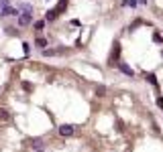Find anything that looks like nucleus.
<instances>
[{
    "label": "nucleus",
    "instance_id": "obj_10",
    "mask_svg": "<svg viewBox=\"0 0 163 152\" xmlns=\"http://www.w3.org/2000/svg\"><path fill=\"white\" fill-rule=\"evenodd\" d=\"M68 4H69V2H68V0H59V4H57V6H55V10H57V12H63V10H65V8H68Z\"/></svg>",
    "mask_w": 163,
    "mask_h": 152
},
{
    "label": "nucleus",
    "instance_id": "obj_18",
    "mask_svg": "<svg viewBox=\"0 0 163 152\" xmlns=\"http://www.w3.org/2000/svg\"><path fill=\"white\" fill-rule=\"evenodd\" d=\"M23 49H25V55H29V51H31V45H29V43H25V45H23Z\"/></svg>",
    "mask_w": 163,
    "mask_h": 152
},
{
    "label": "nucleus",
    "instance_id": "obj_8",
    "mask_svg": "<svg viewBox=\"0 0 163 152\" xmlns=\"http://www.w3.org/2000/svg\"><path fill=\"white\" fill-rule=\"evenodd\" d=\"M10 120V114H8L6 107H0V122H8Z\"/></svg>",
    "mask_w": 163,
    "mask_h": 152
},
{
    "label": "nucleus",
    "instance_id": "obj_16",
    "mask_svg": "<svg viewBox=\"0 0 163 152\" xmlns=\"http://www.w3.org/2000/svg\"><path fill=\"white\" fill-rule=\"evenodd\" d=\"M6 33L10 35V37H14V35H19V33H16V28H12V27H8V28H6Z\"/></svg>",
    "mask_w": 163,
    "mask_h": 152
},
{
    "label": "nucleus",
    "instance_id": "obj_15",
    "mask_svg": "<svg viewBox=\"0 0 163 152\" xmlns=\"http://www.w3.org/2000/svg\"><path fill=\"white\" fill-rule=\"evenodd\" d=\"M51 55H55L53 49H43V57H51Z\"/></svg>",
    "mask_w": 163,
    "mask_h": 152
},
{
    "label": "nucleus",
    "instance_id": "obj_20",
    "mask_svg": "<svg viewBox=\"0 0 163 152\" xmlns=\"http://www.w3.org/2000/svg\"><path fill=\"white\" fill-rule=\"evenodd\" d=\"M8 6V0H0V8H6Z\"/></svg>",
    "mask_w": 163,
    "mask_h": 152
},
{
    "label": "nucleus",
    "instance_id": "obj_7",
    "mask_svg": "<svg viewBox=\"0 0 163 152\" xmlns=\"http://www.w3.org/2000/svg\"><path fill=\"white\" fill-rule=\"evenodd\" d=\"M10 14H16V16H19V10H16V8H10V6H6V8H2L0 16H10Z\"/></svg>",
    "mask_w": 163,
    "mask_h": 152
},
{
    "label": "nucleus",
    "instance_id": "obj_6",
    "mask_svg": "<svg viewBox=\"0 0 163 152\" xmlns=\"http://www.w3.org/2000/svg\"><path fill=\"white\" fill-rule=\"evenodd\" d=\"M145 79L149 81V83H151L153 87H157V85H159V81H157V77L153 75V73H147V71H145Z\"/></svg>",
    "mask_w": 163,
    "mask_h": 152
},
{
    "label": "nucleus",
    "instance_id": "obj_9",
    "mask_svg": "<svg viewBox=\"0 0 163 152\" xmlns=\"http://www.w3.org/2000/svg\"><path fill=\"white\" fill-rule=\"evenodd\" d=\"M41 146H43V140H41V138H33V140H31V148L41 150Z\"/></svg>",
    "mask_w": 163,
    "mask_h": 152
},
{
    "label": "nucleus",
    "instance_id": "obj_12",
    "mask_svg": "<svg viewBox=\"0 0 163 152\" xmlns=\"http://www.w3.org/2000/svg\"><path fill=\"white\" fill-rule=\"evenodd\" d=\"M33 27H35V31H43V28H45V20H37Z\"/></svg>",
    "mask_w": 163,
    "mask_h": 152
},
{
    "label": "nucleus",
    "instance_id": "obj_13",
    "mask_svg": "<svg viewBox=\"0 0 163 152\" xmlns=\"http://www.w3.org/2000/svg\"><path fill=\"white\" fill-rule=\"evenodd\" d=\"M122 6H137V0H122Z\"/></svg>",
    "mask_w": 163,
    "mask_h": 152
},
{
    "label": "nucleus",
    "instance_id": "obj_11",
    "mask_svg": "<svg viewBox=\"0 0 163 152\" xmlns=\"http://www.w3.org/2000/svg\"><path fill=\"white\" fill-rule=\"evenodd\" d=\"M35 45L41 47V49H47V39H43V37H37V39H35Z\"/></svg>",
    "mask_w": 163,
    "mask_h": 152
},
{
    "label": "nucleus",
    "instance_id": "obj_14",
    "mask_svg": "<svg viewBox=\"0 0 163 152\" xmlns=\"http://www.w3.org/2000/svg\"><path fill=\"white\" fill-rule=\"evenodd\" d=\"M153 41H155V43H159V45H163V37H161L159 33H155V35H153Z\"/></svg>",
    "mask_w": 163,
    "mask_h": 152
},
{
    "label": "nucleus",
    "instance_id": "obj_4",
    "mask_svg": "<svg viewBox=\"0 0 163 152\" xmlns=\"http://www.w3.org/2000/svg\"><path fill=\"white\" fill-rule=\"evenodd\" d=\"M116 67H118V69H120V71L124 73L127 77H133V75H135V71H133V69H130L127 63H122V61H118V63H116Z\"/></svg>",
    "mask_w": 163,
    "mask_h": 152
},
{
    "label": "nucleus",
    "instance_id": "obj_2",
    "mask_svg": "<svg viewBox=\"0 0 163 152\" xmlns=\"http://www.w3.org/2000/svg\"><path fill=\"white\" fill-rule=\"evenodd\" d=\"M118 57H120V43L114 41V45H112V55H110V65L118 63Z\"/></svg>",
    "mask_w": 163,
    "mask_h": 152
},
{
    "label": "nucleus",
    "instance_id": "obj_1",
    "mask_svg": "<svg viewBox=\"0 0 163 152\" xmlns=\"http://www.w3.org/2000/svg\"><path fill=\"white\" fill-rule=\"evenodd\" d=\"M31 22H33V10H23V14H19V25L29 27Z\"/></svg>",
    "mask_w": 163,
    "mask_h": 152
},
{
    "label": "nucleus",
    "instance_id": "obj_21",
    "mask_svg": "<svg viewBox=\"0 0 163 152\" xmlns=\"http://www.w3.org/2000/svg\"><path fill=\"white\" fill-rule=\"evenodd\" d=\"M37 152H43V150H37Z\"/></svg>",
    "mask_w": 163,
    "mask_h": 152
},
{
    "label": "nucleus",
    "instance_id": "obj_19",
    "mask_svg": "<svg viewBox=\"0 0 163 152\" xmlns=\"http://www.w3.org/2000/svg\"><path fill=\"white\" fill-rule=\"evenodd\" d=\"M157 106H159V107H161V110H163V97H161V95L157 97Z\"/></svg>",
    "mask_w": 163,
    "mask_h": 152
},
{
    "label": "nucleus",
    "instance_id": "obj_3",
    "mask_svg": "<svg viewBox=\"0 0 163 152\" xmlns=\"http://www.w3.org/2000/svg\"><path fill=\"white\" fill-rule=\"evenodd\" d=\"M74 132H75V128L71 124H61L59 126V134H61V136H71Z\"/></svg>",
    "mask_w": 163,
    "mask_h": 152
},
{
    "label": "nucleus",
    "instance_id": "obj_17",
    "mask_svg": "<svg viewBox=\"0 0 163 152\" xmlns=\"http://www.w3.org/2000/svg\"><path fill=\"white\" fill-rule=\"evenodd\" d=\"M96 93H98V95H104V93H106V89H104V85H100V87H98V89H96Z\"/></svg>",
    "mask_w": 163,
    "mask_h": 152
},
{
    "label": "nucleus",
    "instance_id": "obj_5",
    "mask_svg": "<svg viewBox=\"0 0 163 152\" xmlns=\"http://www.w3.org/2000/svg\"><path fill=\"white\" fill-rule=\"evenodd\" d=\"M57 10H55V8H51V10H47V12H45V20H47V22H53L55 18H57Z\"/></svg>",
    "mask_w": 163,
    "mask_h": 152
}]
</instances>
